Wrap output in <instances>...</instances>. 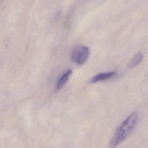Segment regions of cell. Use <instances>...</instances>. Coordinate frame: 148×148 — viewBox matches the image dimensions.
I'll return each mask as SVG.
<instances>
[{"instance_id": "1", "label": "cell", "mask_w": 148, "mask_h": 148, "mask_svg": "<svg viewBox=\"0 0 148 148\" xmlns=\"http://www.w3.org/2000/svg\"><path fill=\"white\" fill-rule=\"evenodd\" d=\"M138 114L132 113L117 127L109 141L108 148H115L122 143L134 129L138 121Z\"/></svg>"}, {"instance_id": "2", "label": "cell", "mask_w": 148, "mask_h": 148, "mask_svg": "<svg viewBox=\"0 0 148 148\" xmlns=\"http://www.w3.org/2000/svg\"><path fill=\"white\" fill-rule=\"evenodd\" d=\"M89 54V49L87 47L78 46L72 52L70 57L71 60L78 65H82L87 60Z\"/></svg>"}, {"instance_id": "3", "label": "cell", "mask_w": 148, "mask_h": 148, "mask_svg": "<svg viewBox=\"0 0 148 148\" xmlns=\"http://www.w3.org/2000/svg\"><path fill=\"white\" fill-rule=\"evenodd\" d=\"M116 73L115 72H109V73H101L93 77L89 83V84H94L101 81L107 80L111 78L116 75Z\"/></svg>"}, {"instance_id": "4", "label": "cell", "mask_w": 148, "mask_h": 148, "mask_svg": "<svg viewBox=\"0 0 148 148\" xmlns=\"http://www.w3.org/2000/svg\"><path fill=\"white\" fill-rule=\"evenodd\" d=\"M73 71L71 69H69L61 77L56 84V89L58 90L61 88L67 82L69 78L72 75Z\"/></svg>"}, {"instance_id": "5", "label": "cell", "mask_w": 148, "mask_h": 148, "mask_svg": "<svg viewBox=\"0 0 148 148\" xmlns=\"http://www.w3.org/2000/svg\"><path fill=\"white\" fill-rule=\"evenodd\" d=\"M143 58V55L142 53H137L129 62V67L131 69L135 67L141 62Z\"/></svg>"}]
</instances>
